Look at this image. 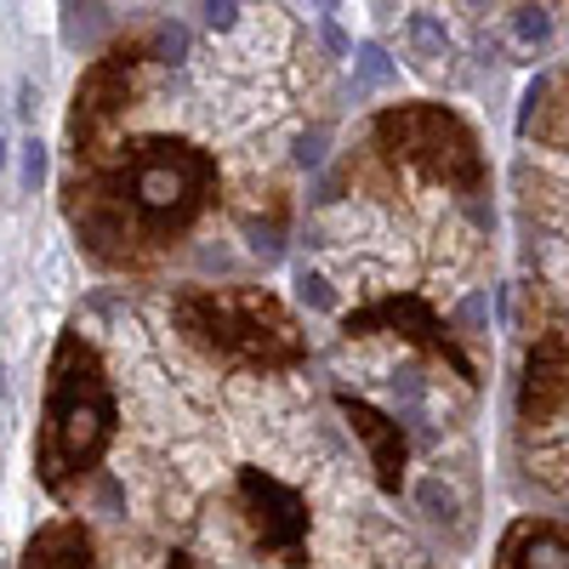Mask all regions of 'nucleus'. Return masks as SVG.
Returning a JSON list of instances; mask_svg holds the SVG:
<instances>
[{"instance_id":"f257e3e1","label":"nucleus","mask_w":569,"mask_h":569,"mask_svg":"<svg viewBox=\"0 0 569 569\" xmlns=\"http://www.w3.org/2000/svg\"><path fill=\"white\" fill-rule=\"evenodd\" d=\"M512 29H518V40H547L553 17H547V12H535V7H524V12L512 17Z\"/></svg>"},{"instance_id":"f03ea898","label":"nucleus","mask_w":569,"mask_h":569,"mask_svg":"<svg viewBox=\"0 0 569 569\" xmlns=\"http://www.w3.org/2000/svg\"><path fill=\"white\" fill-rule=\"evenodd\" d=\"M0 171H7V137H0Z\"/></svg>"}]
</instances>
